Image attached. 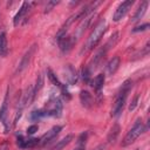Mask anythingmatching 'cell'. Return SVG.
Here are the masks:
<instances>
[{
	"label": "cell",
	"mask_w": 150,
	"mask_h": 150,
	"mask_svg": "<svg viewBox=\"0 0 150 150\" xmlns=\"http://www.w3.org/2000/svg\"><path fill=\"white\" fill-rule=\"evenodd\" d=\"M80 101L82 103V105L84 108H91L93 105V102H94V98L91 96V94L87 90H82L80 93Z\"/></svg>",
	"instance_id": "obj_12"
},
{
	"label": "cell",
	"mask_w": 150,
	"mask_h": 150,
	"mask_svg": "<svg viewBox=\"0 0 150 150\" xmlns=\"http://www.w3.org/2000/svg\"><path fill=\"white\" fill-rule=\"evenodd\" d=\"M35 48H36V45H33V46H30V47L27 49V52L23 54L22 59L20 60V63L18 64V68L15 69V74H20L21 71H23V70L28 67V64H29V62H30V60H32V57H33V55H34Z\"/></svg>",
	"instance_id": "obj_5"
},
{
	"label": "cell",
	"mask_w": 150,
	"mask_h": 150,
	"mask_svg": "<svg viewBox=\"0 0 150 150\" xmlns=\"http://www.w3.org/2000/svg\"><path fill=\"white\" fill-rule=\"evenodd\" d=\"M105 30H107V22H105L104 19H101V20L96 23V26L94 27L93 32L90 33V35H89V38H88V40H87V43H86V48H84L82 52L94 49V48L97 46V43L101 41V39H102V36L104 35Z\"/></svg>",
	"instance_id": "obj_2"
},
{
	"label": "cell",
	"mask_w": 150,
	"mask_h": 150,
	"mask_svg": "<svg viewBox=\"0 0 150 150\" xmlns=\"http://www.w3.org/2000/svg\"><path fill=\"white\" fill-rule=\"evenodd\" d=\"M36 96V93L34 90V86H29L27 89H26V93L23 94V97H22V105L25 104H30L34 100V97Z\"/></svg>",
	"instance_id": "obj_14"
},
{
	"label": "cell",
	"mask_w": 150,
	"mask_h": 150,
	"mask_svg": "<svg viewBox=\"0 0 150 150\" xmlns=\"http://www.w3.org/2000/svg\"><path fill=\"white\" fill-rule=\"evenodd\" d=\"M104 149V145H98L97 148H95L94 150H103Z\"/></svg>",
	"instance_id": "obj_29"
},
{
	"label": "cell",
	"mask_w": 150,
	"mask_h": 150,
	"mask_svg": "<svg viewBox=\"0 0 150 150\" xmlns=\"http://www.w3.org/2000/svg\"><path fill=\"white\" fill-rule=\"evenodd\" d=\"M30 6H32V4H30V2H27V1H25V2L21 5L19 12H18V13L15 14V16H14V20H13L14 26H18V25L25 19V16L27 15V13H28L29 9H30Z\"/></svg>",
	"instance_id": "obj_9"
},
{
	"label": "cell",
	"mask_w": 150,
	"mask_h": 150,
	"mask_svg": "<svg viewBox=\"0 0 150 150\" xmlns=\"http://www.w3.org/2000/svg\"><path fill=\"white\" fill-rule=\"evenodd\" d=\"M104 80H105L104 74H98V75H96V77H95L94 81H93V84H91V86L94 87V89H95V91H96L97 95H101V90H102V88H103Z\"/></svg>",
	"instance_id": "obj_16"
},
{
	"label": "cell",
	"mask_w": 150,
	"mask_h": 150,
	"mask_svg": "<svg viewBox=\"0 0 150 150\" xmlns=\"http://www.w3.org/2000/svg\"><path fill=\"white\" fill-rule=\"evenodd\" d=\"M90 75H91V71L87 67H84L82 69V79H83V81L87 82V83H90Z\"/></svg>",
	"instance_id": "obj_24"
},
{
	"label": "cell",
	"mask_w": 150,
	"mask_h": 150,
	"mask_svg": "<svg viewBox=\"0 0 150 150\" xmlns=\"http://www.w3.org/2000/svg\"><path fill=\"white\" fill-rule=\"evenodd\" d=\"M120 63H121V59L120 56H114L107 64V74L108 75H114L116 73V70L118 69L120 67Z\"/></svg>",
	"instance_id": "obj_11"
},
{
	"label": "cell",
	"mask_w": 150,
	"mask_h": 150,
	"mask_svg": "<svg viewBox=\"0 0 150 150\" xmlns=\"http://www.w3.org/2000/svg\"><path fill=\"white\" fill-rule=\"evenodd\" d=\"M87 132H82L77 138V148L75 150H86V143H87Z\"/></svg>",
	"instance_id": "obj_22"
},
{
	"label": "cell",
	"mask_w": 150,
	"mask_h": 150,
	"mask_svg": "<svg viewBox=\"0 0 150 150\" xmlns=\"http://www.w3.org/2000/svg\"><path fill=\"white\" fill-rule=\"evenodd\" d=\"M47 76H48L49 81H50L54 86H56V87H59V88H62V87H63V84H61V82L59 81V79L56 77V75L52 71V69H48V70H47Z\"/></svg>",
	"instance_id": "obj_23"
},
{
	"label": "cell",
	"mask_w": 150,
	"mask_h": 150,
	"mask_svg": "<svg viewBox=\"0 0 150 150\" xmlns=\"http://www.w3.org/2000/svg\"><path fill=\"white\" fill-rule=\"evenodd\" d=\"M137 101H138V94H136L135 95V97H134V100H132V102L130 103V105H129V110L131 111V110H134L135 108H136V105H137Z\"/></svg>",
	"instance_id": "obj_28"
},
{
	"label": "cell",
	"mask_w": 150,
	"mask_h": 150,
	"mask_svg": "<svg viewBox=\"0 0 150 150\" xmlns=\"http://www.w3.org/2000/svg\"><path fill=\"white\" fill-rule=\"evenodd\" d=\"M145 130H146V127H144V123L142 122V120L138 118V120L134 123V125L131 127V129L127 132L125 137L123 138V141H122V146H128V145L132 144Z\"/></svg>",
	"instance_id": "obj_3"
},
{
	"label": "cell",
	"mask_w": 150,
	"mask_h": 150,
	"mask_svg": "<svg viewBox=\"0 0 150 150\" xmlns=\"http://www.w3.org/2000/svg\"><path fill=\"white\" fill-rule=\"evenodd\" d=\"M66 74H67V75H66V77H67V82H68L69 84H74V83H76V81H77V75H76L75 69H74L70 64L67 66Z\"/></svg>",
	"instance_id": "obj_17"
},
{
	"label": "cell",
	"mask_w": 150,
	"mask_h": 150,
	"mask_svg": "<svg viewBox=\"0 0 150 150\" xmlns=\"http://www.w3.org/2000/svg\"><path fill=\"white\" fill-rule=\"evenodd\" d=\"M57 4H59L57 1H50V2H48V4H47V6H46V8H45V13L50 12V11L53 9V7H54V6H56Z\"/></svg>",
	"instance_id": "obj_26"
},
{
	"label": "cell",
	"mask_w": 150,
	"mask_h": 150,
	"mask_svg": "<svg viewBox=\"0 0 150 150\" xmlns=\"http://www.w3.org/2000/svg\"><path fill=\"white\" fill-rule=\"evenodd\" d=\"M118 134H120V125H118L117 123H115V124L111 127V129H110V131H109V134H108V138H107L108 143H114V142L116 141Z\"/></svg>",
	"instance_id": "obj_18"
},
{
	"label": "cell",
	"mask_w": 150,
	"mask_h": 150,
	"mask_svg": "<svg viewBox=\"0 0 150 150\" xmlns=\"http://www.w3.org/2000/svg\"><path fill=\"white\" fill-rule=\"evenodd\" d=\"M118 40H120V33H118V32H116V33H114V34L110 36V39L105 42V45L103 46V48L108 52L110 48H112V47L118 42Z\"/></svg>",
	"instance_id": "obj_21"
},
{
	"label": "cell",
	"mask_w": 150,
	"mask_h": 150,
	"mask_svg": "<svg viewBox=\"0 0 150 150\" xmlns=\"http://www.w3.org/2000/svg\"><path fill=\"white\" fill-rule=\"evenodd\" d=\"M8 47H7V36L5 32L0 33V56H5L7 54Z\"/></svg>",
	"instance_id": "obj_20"
},
{
	"label": "cell",
	"mask_w": 150,
	"mask_h": 150,
	"mask_svg": "<svg viewBox=\"0 0 150 150\" xmlns=\"http://www.w3.org/2000/svg\"><path fill=\"white\" fill-rule=\"evenodd\" d=\"M71 139H73V135H67V136L63 137L61 141H59V142L52 148V150H62L66 145H68V144L71 142Z\"/></svg>",
	"instance_id": "obj_19"
},
{
	"label": "cell",
	"mask_w": 150,
	"mask_h": 150,
	"mask_svg": "<svg viewBox=\"0 0 150 150\" xmlns=\"http://www.w3.org/2000/svg\"><path fill=\"white\" fill-rule=\"evenodd\" d=\"M134 5V1L131 0H127V1H123L118 5V7L115 9V13L112 15V20L114 21H120L121 19H123L125 16V14L129 12V9L131 8V6Z\"/></svg>",
	"instance_id": "obj_6"
},
{
	"label": "cell",
	"mask_w": 150,
	"mask_h": 150,
	"mask_svg": "<svg viewBox=\"0 0 150 150\" xmlns=\"http://www.w3.org/2000/svg\"><path fill=\"white\" fill-rule=\"evenodd\" d=\"M148 5H149L148 1H143V2H141V5L138 6L136 13H135L134 16H132V20H131L132 22H136V21L141 20V19L144 16V14H145V12H146V9H148Z\"/></svg>",
	"instance_id": "obj_13"
},
{
	"label": "cell",
	"mask_w": 150,
	"mask_h": 150,
	"mask_svg": "<svg viewBox=\"0 0 150 150\" xmlns=\"http://www.w3.org/2000/svg\"><path fill=\"white\" fill-rule=\"evenodd\" d=\"M131 87H132V81L131 80H125L123 82L122 87L120 88L118 93L116 94V97H115V101H114V104H112V109H111V116L117 117L118 115H121V112L124 108L128 94L131 90Z\"/></svg>",
	"instance_id": "obj_1"
},
{
	"label": "cell",
	"mask_w": 150,
	"mask_h": 150,
	"mask_svg": "<svg viewBox=\"0 0 150 150\" xmlns=\"http://www.w3.org/2000/svg\"><path fill=\"white\" fill-rule=\"evenodd\" d=\"M8 101H9V88L7 89V93L4 97L1 108H0V122L4 123V121L6 120V115H7V110H8Z\"/></svg>",
	"instance_id": "obj_15"
},
{
	"label": "cell",
	"mask_w": 150,
	"mask_h": 150,
	"mask_svg": "<svg viewBox=\"0 0 150 150\" xmlns=\"http://www.w3.org/2000/svg\"><path fill=\"white\" fill-rule=\"evenodd\" d=\"M38 144H40V138H28V139H26L22 136H18V145L22 149L34 148Z\"/></svg>",
	"instance_id": "obj_10"
},
{
	"label": "cell",
	"mask_w": 150,
	"mask_h": 150,
	"mask_svg": "<svg viewBox=\"0 0 150 150\" xmlns=\"http://www.w3.org/2000/svg\"><path fill=\"white\" fill-rule=\"evenodd\" d=\"M38 129H39V127H38L36 124L29 125V127L27 128V134H28V135H33L34 132H36V131H38Z\"/></svg>",
	"instance_id": "obj_27"
},
{
	"label": "cell",
	"mask_w": 150,
	"mask_h": 150,
	"mask_svg": "<svg viewBox=\"0 0 150 150\" xmlns=\"http://www.w3.org/2000/svg\"><path fill=\"white\" fill-rule=\"evenodd\" d=\"M45 112V116H60L62 111V103L60 98L57 97H50V100L47 102V105L45 109H42Z\"/></svg>",
	"instance_id": "obj_4"
},
{
	"label": "cell",
	"mask_w": 150,
	"mask_h": 150,
	"mask_svg": "<svg viewBox=\"0 0 150 150\" xmlns=\"http://www.w3.org/2000/svg\"><path fill=\"white\" fill-rule=\"evenodd\" d=\"M149 28V23H144V25H142V26H137V27H135L134 29H132V32L134 33H137V32H144V30H146Z\"/></svg>",
	"instance_id": "obj_25"
},
{
	"label": "cell",
	"mask_w": 150,
	"mask_h": 150,
	"mask_svg": "<svg viewBox=\"0 0 150 150\" xmlns=\"http://www.w3.org/2000/svg\"><path fill=\"white\" fill-rule=\"evenodd\" d=\"M76 41H77V39L75 38V36H73V35H66L61 41H59L57 43H59V46H60V49L63 52V53H67V52H69L73 47H74V45L76 43Z\"/></svg>",
	"instance_id": "obj_8"
},
{
	"label": "cell",
	"mask_w": 150,
	"mask_h": 150,
	"mask_svg": "<svg viewBox=\"0 0 150 150\" xmlns=\"http://www.w3.org/2000/svg\"><path fill=\"white\" fill-rule=\"evenodd\" d=\"M62 130V127L61 125H55V127H53L50 130H48L45 135H42V137L40 138V144H42V145H46L47 143H49L50 141H53L59 134H60V131Z\"/></svg>",
	"instance_id": "obj_7"
}]
</instances>
